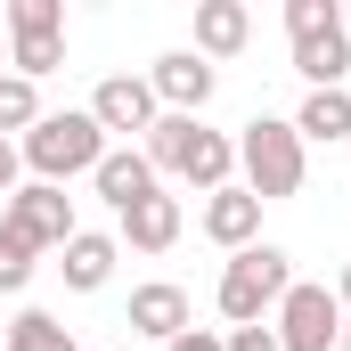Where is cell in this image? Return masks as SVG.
Returning a JSON list of instances; mask_svg holds the SVG:
<instances>
[{"instance_id": "obj_14", "label": "cell", "mask_w": 351, "mask_h": 351, "mask_svg": "<svg viewBox=\"0 0 351 351\" xmlns=\"http://www.w3.org/2000/svg\"><path fill=\"white\" fill-rule=\"evenodd\" d=\"M90 188H98V204H114V221L139 204V196H156L164 180H156V164L139 156V147H106L98 156V172H90Z\"/></svg>"}, {"instance_id": "obj_16", "label": "cell", "mask_w": 351, "mask_h": 351, "mask_svg": "<svg viewBox=\"0 0 351 351\" xmlns=\"http://www.w3.org/2000/svg\"><path fill=\"white\" fill-rule=\"evenodd\" d=\"M245 41H254V8H245V0H196V58H204V66L237 58Z\"/></svg>"}, {"instance_id": "obj_15", "label": "cell", "mask_w": 351, "mask_h": 351, "mask_svg": "<svg viewBox=\"0 0 351 351\" xmlns=\"http://www.w3.org/2000/svg\"><path fill=\"white\" fill-rule=\"evenodd\" d=\"M123 262V245H114V229H74L66 245H58V269H66V294H98L106 278Z\"/></svg>"}, {"instance_id": "obj_7", "label": "cell", "mask_w": 351, "mask_h": 351, "mask_svg": "<svg viewBox=\"0 0 351 351\" xmlns=\"http://www.w3.org/2000/svg\"><path fill=\"white\" fill-rule=\"evenodd\" d=\"M269 335H278V351H343V302H335V286L294 278L286 302L269 311Z\"/></svg>"}, {"instance_id": "obj_25", "label": "cell", "mask_w": 351, "mask_h": 351, "mask_svg": "<svg viewBox=\"0 0 351 351\" xmlns=\"http://www.w3.org/2000/svg\"><path fill=\"white\" fill-rule=\"evenodd\" d=\"M0 74H8V33H0Z\"/></svg>"}, {"instance_id": "obj_13", "label": "cell", "mask_w": 351, "mask_h": 351, "mask_svg": "<svg viewBox=\"0 0 351 351\" xmlns=\"http://www.w3.org/2000/svg\"><path fill=\"white\" fill-rule=\"evenodd\" d=\"M180 229H188V213H180L172 188H156V196H139L123 221H114V245H131V254H172Z\"/></svg>"}, {"instance_id": "obj_27", "label": "cell", "mask_w": 351, "mask_h": 351, "mask_svg": "<svg viewBox=\"0 0 351 351\" xmlns=\"http://www.w3.org/2000/svg\"><path fill=\"white\" fill-rule=\"evenodd\" d=\"M343 351H351V319H343Z\"/></svg>"}, {"instance_id": "obj_20", "label": "cell", "mask_w": 351, "mask_h": 351, "mask_svg": "<svg viewBox=\"0 0 351 351\" xmlns=\"http://www.w3.org/2000/svg\"><path fill=\"white\" fill-rule=\"evenodd\" d=\"M33 269H41V254H33L16 229H0V294H25V286H33Z\"/></svg>"}, {"instance_id": "obj_9", "label": "cell", "mask_w": 351, "mask_h": 351, "mask_svg": "<svg viewBox=\"0 0 351 351\" xmlns=\"http://www.w3.org/2000/svg\"><path fill=\"white\" fill-rule=\"evenodd\" d=\"M156 90H147V74H106V82L90 90V123L106 131V147H139L147 131H156Z\"/></svg>"}, {"instance_id": "obj_24", "label": "cell", "mask_w": 351, "mask_h": 351, "mask_svg": "<svg viewBox=\"0 0 351 351\" xmlns=\"http://www.w3.org/2000/svg\"><path fill=\"white\" fill-rule=\"evenodd\" d=\"M335 302H343V319H351V262H343V278H335Z\"/></svg>"}, {"instance_id": "obj_28", "label": "cell", "mask_w": 351, "mask_h": 351, "mask_svg": "<svg viewBox=\"0 0 351 351\" xmlns=\"http://www.w3.org/2000/svg\"><path fill=\"white\" fill-rule=\"evenodd\" d=\"M343 90H351V82H343Z\"/></svg>"}, {"instance_id": "obj_6", "label": "cell", "mask_w": 351, "mask_h": 351, "mask_svg": "<svg viewBox=\"0 0 351 351\" xmlns=\"http://www.w3.org/2000/svg\"><path fill=\"white\" fill-rule=\"evenodd\" d=\"M0 33H8V74L49 82L66 66V8L58 0H8L0 8Z\"/></svg>"}, {"instance_id": "obj_10", "label": "cell", "mask_w": 351, "mask_h": 351, "mask_svg": "<svg viewBox=\"0 0 351 351\" xmlns=\"http://www.w3.org/2000/svg\"><path fill=\"white\" fill-rule=\"evenodd\" d=\"M147 90H156L164 114H204L213 90H221V66H204L196 49H164V58L147 66Z\"/></svg>"}, {"instance_id": "obj_5", "label": "cell", "mask_w": 351, "mask_h": 351, "mask_svg": "<svg viewBox=\"0 0 351 351\" xmlns=\"http://www.w3.org/2000/svg\"><path fill=\"white\" fill-rule=\"evenodd\" d=\"M286 286H294V262H286V245H245V254H229L221 262V286H213V302H221V319L229 327H262L269 311L286 302Z\"/></svg>"}, {"instance_id": "obj_4", "label": "cell", "mask_w": 351, "mask_h": 351, "mask_svg": "<svg viewBox=\"0 0 351 351\" xmlns=\"http://www.w3.org/2000/svg\"><path fill=\"white\" fill-rule=\"evenodd\" d=\"M286 49H294V74L311 90H343L351 82L343 0H286Z\"/></svg>"}, {"instance_id": "obj_19", "label": "cell", "mask_w": 351, "mask_h": 351, "mask_svg": "<svg viewBox=\"0 0 351 351\" xmlns=\"http://www.w3.org/2000/svg\"><path fill=\"white\" fill-rule=\"evenodd\" d=\"M41 114H49V106H41V82H25V74H0V139H25Z\"/></svg>"}, {"instance_id": "obj_23", "label": "cell", "mask_w": 351, "mask_h": 351, "mask_svg": "<svg viewBox=\"0 0 351 351\" xmlns=\"http://www.w3.org/2000/svg\"><path fill=\"white\" fill-rule=\"evenodd\" d=\"M164 351H221V327H188V335H172Z\"/></svg>"}, {"instance_id": "obj_26", "label": "cell", "mask_w": 351, "mask_h": 351, "mask_svg": "<svg viewBox=\"0 0 351 351\" xmlns=\"http://www.w3.org/2000/svg\"><path fill=\"white\" fill-rule=\"evenodd\" d=\"M343 33H351V0H343Z\"/></svg>"}, {"instance_id": "obj_2", "label": "cell", "mask_w": 351, "mask_h": 351, "mask_svg": "<svg viewBox=\"0 0 351 351\" xmlns=\"http://www.w3.org/2000/svg\"><path fill=\"white\" fill-rule=\"evenodd\" d=\"M302 180H311L302 131H294L286 114H254V123L237 131V188H254L262 204H286V196H302Z\"/></svg>"}, {"instance_id": "obj_22", "label": "cell", "mask_w": 351, "mask_h": 351, "mask_svg": "<svg viewBox=\"0 0 351 351\" xmlns=\"http://www.w3.org/2000/svg\"><path fill=\"white\" fill-rule=\"evenodd\" d=\"M25 188V156H16V139H0V204Z\"/></svg>"}, {"instance_id": "obj_12", "label": "cell", "mask_w": 351, "mask_h": 351, "mask_svg": "<svg viewBox=\"0 0 351 351\" xmlns=\"http://www.w3.org/2000/svg\"><path fill=\"white\" fill-rule=\"evenodd\" d=\"M131 335H147V343H172L196 327V302H188V286L172 278H147V286H131V319H123Z\"/></svg>"}, {"instance_id": "obj_11", "label": "cell", "mask_w": 351, "mask_h": 351, "mask_svg": "<svg viewBox=\"0 0 351 351\" xmlns=\"http://www.w3.org/2000/svg\"><path fill=\"white\" fill-rule=\"evenodd\" d=\"M196 229H204L221 254H245V245H262V196L229 180V188H213V196L196 204Z\"/></svg>"}, {"instance_id": "obj_17", "label": "cell", "mask_w": 351, "mask_h": 351, "mask_svg": "<svg viewBox=\"0 0 351 351\" xmlns=\"http://www.w3.org/2000/svg\"><path fill=\"white\" fill-rule=\"evenodd\" d=\"M286 123L302 131V147H335V139H351V90H302V106Z\"/></svg>"}, {"instance_id": "obj_21", "label": "cell", "mask_w": 351, "mask_h": 351, "mask_svg": "<svg viewBox=\"0 0 351 351\" xmlns=\"http://www.w3.org/2000/svg\"><path fill=\"white\" fill-rule=\"evenodd\" d=\"M221 351H278V335H269V319L262 327H221Z\"/></svg>"}, {"instance_id": "obj_8", "label": "cell", "mask_w": 351, "mask_h": 351, "mask_svg": "<svg viewBox=\"0 0 351 351\" xmlns=\"http://www.w3.org/2000/svg\"><path fill=\"white\" fill-rule=\"evenodd\" d=\"M0 229H16L33 254H58V245H66L82 221H74V196H66V188H49V180H25V188L0 204Z\"/></svg>"}, {"instance_id": "obj_3", "label": "cell", "mask_w": 351, "mask_h": 351, "mask_svg": "<svg viewBox=\"0 0 351 351\" xmlns=\"http://www.w3.org/2000/svg\"><path fill=\"white\" fill-rule=\"evenodd\" d=\"M16 156H25V180H49V188H66V180H90V172H98V156H106V131L90 123V106H66V114H41V123L16 139Z\"/></svg>"}, {"instance_id": "obj_1", "label": "cell", "mask_w": 351, "mask_h": 351, "mask_svg": "<svg viewBox=\"0 0 351 351\" xmlns=\"http://www.w3.org/2000/svg\"><path fill=\"white\" fill-rule=\"evenodd\" d=\"M139 156L156 164V180H188L196 196H213V188L237 180V139L213 131L204 114H156V131L139 139Z\"/></svg>"}, {"instance_id": "obj_18", "label": "cell", "mask_w": 351, "mask_h": 351, "mask_svg": "<svg viewBox=\"0 0 351 351\" xmlns=\"http://www.w3.org/2000/svg\"><path fill=\"white\" fill-rule=\"evenodd\" d=\"M8 351H82V343H74V327H66L58 311H33V302H25V311L8 319Z\"/></svg>"}]
</instances>
